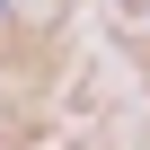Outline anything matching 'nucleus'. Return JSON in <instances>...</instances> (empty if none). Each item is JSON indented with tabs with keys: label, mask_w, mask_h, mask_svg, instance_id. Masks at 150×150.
Returning <instances> with one entry per match:
<instances>
[{
	"label": "nucleus",
	"mask_w": 150,
	"mask_h": 150,
	"mask_svg": "<svg viewBox=\"0 0 150 150\" xmlns=\"http://www.w3.org/2000/svg\"><path fill=\"white\" fill-rule=\"evenodd\" d=\"M0 9H9V0H0Z\"/></svg>",
	"instance_id": "1"
}]
</instances>
